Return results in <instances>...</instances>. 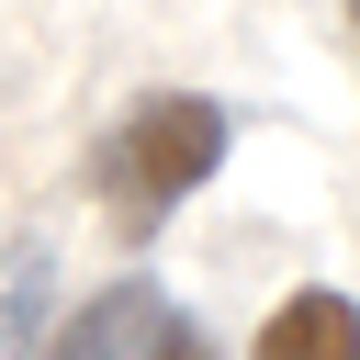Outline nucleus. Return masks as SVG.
Wrapping results in <instances>:
<instances>
[{
  "label": "nucleus",
  "instance_id": "1",
  "mask_svg": "<svg viewBox=\"0 0 360 360\" xmlns=\"http://www.w3.org/2000/svg\"><path fill=\"white\" fill-rule=\"evenodd\" d=\"M225 146H236L225 101H202V90H146V101L90 146V202L112 214L124 248H146V236L225 169Z\"/></svg>",
  "mask_w": 360,
  "mask_h": 360
},
{
  "label": "nucleus",
  "instance_id": "2",
  "mask_svg": "<svg viewBox=\"0 0 360 360\" xmlns=\"http://www.w3.org/2000/svg\"><path fill=\"white\" fill-rule=\"evenodd\" d=\"M158 326H169V304H158V281H112L101 304H79L68 326H56V349H34V360H146L158 349Z\"/></svg>",
  "mask_w": 360,
  "mask_h": 360
},
{
  "label": "nucleus",
  "instance_id": "3",
  "mask_svg": "<svg viewBox=\"0 0 360 360\" xmlns=\"http://www.w3.org/2000/svg\"><path fill=\"white\" fill-rule=\"evenodd\" d=\"M248 360H360V304L338 281H304V292L270 304V326H259Z\"/></svg>",
  "mask_w": 360,
  "mask_h": 360
},
{
  "label": "nucleus",
  "instance_id": "4",
  "mask_svg": "<svg viewBox=\"0 0 360 360\" xmlns=\"http://www.w3.org/2000/svg\"><path fill=\"white\" fill-rule=\"evenodd\" d=\"M22 349H34V270H22V292L0 304V360H22Z\"/></svg>",
  "mask_w": 360,
  "mask_h": 360
},
{
  "label": "nucleus",
  "instance_id": "5",
  "mask_svg": "<svg viewBox=\"0 0 360 360\" xmlns=\"http://www.w3.org/2000/svg\"><path fill=\"white\" fill-rule=\"evenodd\" d=\"M146 360H225V349H214V338H202V326H191V315H169V326H158V349H146Z\"/></svg>",
  "mask_w": 360,
  "mask_h": 360
},
{
  "label": "nucleus",
  "instance_id": "6",
  "mask_svg": "<svg viewBox=\"0 0 360 360\" xmlns=\"http://www.w3.org/2000/svg\"><path fill=\"white\" fill-rule=\"evenodd\" d=\"M349 45H360V0H349Z\"/></svg>",
  "mask_w": 360,
  "mask_h": 360
}]
</instances>
